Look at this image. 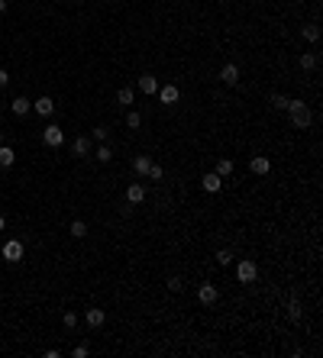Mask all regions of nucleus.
Segmentation results:
<instances>
[{
	"label": "nucleus",
	"instance_id": "22",
	"mask_svg": "<svg viewBox=\"0 0 323 358\" xmlns=\"http://www.w3.org/2000/svg\"><path fill=\"white\" fill-rule=\"evenodd\" d=\"M110 158H113V149H110L107 142H100V146H97V162H100V165H107Z\"/></svg>",
	"mask_w": 323,
	"mask_h": 358
},
{
	"label": "nucleus",
	"instance_id": "16",
	"mask_svg": "<svg viewBox=\"0 0 323 358\" xmlns=\"http://www.w3.org/2000/svg\"><path fill=\"white\" fill-rule=\"evenodd\" d=\"M13 162H16V152L10 146H0V168H10Z\"/></svg>",
	"mask_w": 323,
	"mask_h": 358
},
{
	"label": "nucleus",
	"instance_id": "28",
	"mask_svg": "<svg viewBox=\"0 0 323 358\" xmlns=\"http://www.w3.org/2000/svg\"><path fill=\"white\" fill-rule=\"evenodd\" d=\"M61 323H65L68 329H74V326H78V313H71V310H68V313L61 316Z\"/></svg>",
	"mask_w": 323,
	"mask_h": 358
},
{
	"label": "nucleus",
	"instance_id": "24",
	"mask_svg": "<svg viewBox=\"0 0 323 358\" xmlns=\"http://www.w3.org/2000/svg\"><path fill=\"white\" fill-rule=\"evenodd\" d=\"M288 316H291L294 323L301 320V300H288Z\"/></svg>",
	"mask_w": 323,
	"mask_h": 358
},
{
	"label": "nucleus",
	"instance_id": "9",
	"mask_svg": "<svg viewBox=\"0 0 323 358\" xmlns=\"http://www.w3.org/2000/svg\"><path fill=\"white\" fill-rule=\"evenodd\" d=\"M201 184H204V190H207V194H217V190L223 187V178H220L217 171H210V175L201 178Z\"/></svg>",
	"mask_w": 323,
	"mask_h": 358
},
{
	"label": "nucleus",
	"instance_id": "33",
	"mask_svg": "<svg viewBox=\"0 0 323 358\" xmlns=\"http://www.w3.org/2000/svg\"><path fill=\"white\" fill-rule=\"evenodd\" d=\"M6 84H10V74H6L3 68H0V87H6Z\"/></svg>",
	"mask_w": 323,
	"mask_h": 358
},
{
	"label": "nucleus",
	"instance_id": "26",
	"mask_svg": "<svg viewBox=\"0 0 323 358\" xmlns=\"http://www.w3.org/2000/svg\"><path fill=\"white\" fill-rule=\"evenodd\" d=\"M146 175L152 178V181H162V178H165V171H162V165H155V162H152V165H149V171H146Z\"/></svg>",
	"mask_w": 323,
	"mask_h": 358
},
{
	"label": "nucleus",
	"instance_id": "2",
	"mask_svg": "<svg viewBox=\"0 0 323 358\" xmlns=\"http://www.w3.org/2000/svg\"><path fill=\"white\" fill-rule=\"evenodd\" d=\"M236 278H239V284H252V281L259 278L256 261H252V258H243V261L236 265Z\"/></svg>",
	"mask_w": 323,
	"mask_h": 358
},
{
	"label": "nucleus",
	"instance_id": "17",
	"mask_svg": "<svg viewBox=\"0 0 323 358\" xmlns=\"http://www.w3.org/2000/svg\"><path fill=\"white\" fill-rule=\"evenodd\" d=\"M133 100H136V91H133V87H120V91H116V103H123V107H129Z\"/></svg>",
	"mask_w": 323,
	"mask_h": 358
},
{
	"label": "nucleus",
	"instance_id": "10",
	"mask_svg": "<svg viewBox=\"0 0 323 358\" xmlns=\"http://www.w3.org/2000/svg\"><path fill=\"white\" fill-rule=\"evenodd\" d=\"M10 110H13V113H16V116H26V113H29V110H32V100H29V97H23V94H19V97H13V103H10Z\"/></svg>",
	"mask_w": 323,
	"mask_h": 358
},
{
	"label": "nucleus",
	"instance_id": "32",
	"mask_svg": "<svg viewBox=\"0 0 323 358\" xmlns=\"http://www.w3.org/2000/svg\"><path fill=\"white\" fill-rule=\"evenodd\" d=\"M71 355H74V358H87V346H78V349H74Z\"/></svg>",
	"mask_w": 323,
	"mask_h": 358
},
{
	"label": "nucleus",
	"instance_id": "34",
	"mask_svg": "<svg viewBox=\"0 0 323 358\" xmlns=\"http://www.w3.org/2000/svg\"><path fill=\"white\" fill-rule=\"evenodd\" d=\"M0 13H6V0H0Z\"/></svg>",
	"mask_w": 323,
	"mask_h": 358
},
{
	"label": "nucleus",
	"instance_id": "6",
	"mask_svg": "<svg viewBox=\"0 0 323 358\" xmlns=\"http://www.w3.org/2000/svg\"><path fill=\"white\" fill-rule=\"evenodd\" d=\"M217 297H220V294H217V287H214V284H201V287H197V300H201L204 307H214V304H217Z\"/></svg>",
	"mask_w": 323,
	"mask_h": 358
},
{
	"label": "nucleus",
	"instance_id": "13",
	"mask_svg": "<svg viewBox=\"0 0 323 358\" xmlns=\"http://www.w3.org/2000/svg\"><path fill=\"white\" fill-rule=\"evenodd\" d=\"M32 110H36L39 116H52L55 100H52V97H39V100H32Z\"/></svg>",
	"mask_w": 323,
	"mask_h": 358
},
{
	"label": "nucleus",
	"instance_id": "31",
	"mask_svg": "<svg viewBox=\"0 0 323 358\" xmlns=\"http://www.w3.org/2000/svg\"><path fill=\"white\" fill-rule=\"evenodd\" d=\"M94 139L104 142V139H107V126H97V129H94Z\"/></svg>",
	"mask_w": 323,
	"mask_h": 358
},
{
	"label": "nucleus",
	"instance_id": "1",
	"mask_svg": "<svg viewBox=\"0 0 323 358\" xmlns=\"http://www.w3.org/2000/svg\"><path fill=\"white\" fill-rule=\"evenodd\" d=\"M288 113H291V123L298 129H307L311 126V110H307L304 100H288Z\"/></svg>",
	"mask_w": 323,
	"mask_h": 358
},
{
	"label": "nucleus",
	"instance_id": "14",
	"mask_svg": "<svg viewBox=\"0 0 323 358\" xmlns=\"http://www.w3.org/2000/svg\"><path fill=\"white\" fill-rule=\"evenodd\" d=\"M146 200V187L142 184H129L126 187V203H142Z\"/></svg>",
	"mask_w": 323,
	"mask_h": 358
},
{
	"label": "nucleus",
	"instance_id": "20",
	"mask_svg": "<svg viewBox=\"0 0 323 358\" xmlns=\"http://www.w3.org/2000/svg\"><path fill=\"white\" fill-rule=\"evenodd\" d=\"M71 236L74 239H84L87 236V223H84V219H71Z\"/></svg>",
	"mask_w": 323,
	"mask_h": 358
},
{
	"label": "nucleus",
	"instance_id": "11",
	"mask_svg": "<svg viewBox=\"0 0 323 358\" xmlns=\"http://www.w3.org/2000/svg\"><path fill=\"white\" fill-rule=\"evenodd\" d=\"M104 320H107V313H104V310H97V307H94V310H87V313H84V323H87L91 329L104 326Z\"/></svg>",
	"mask_w": 323,
	"mask_h": 358
},
{
	"label": "nucleus",
	"instance_id": "25",
	"mask_svg": "<svg viewBox=\"0 0 323 358\" xmlns=\"http://www.w3.org/2000/svg\"><path fill=\"white\" fill-rule=\"evenodd\" d=\"M217 265H223V268L233 265V252H230V249H220V252H217Z\"/></svg>",
	"mask_w": 323,
	"mask_h": 358
},
{
	"label": "nucleus",
	"instance_id": "35",
	"mask_svg": "<svg viewBox=\"0 0 323 358\" xmlns=\"http://www.w3.org/2000/svg\"><path fill=\"white\" fill-rule=\"evenodd\" d=\"M3 226H6V219H3V216H0V232H3Z\"/></svg>",
	"mask_w": 323,
	"mask_h": 358
},
{
	"label": "nucleus",
	"instance_id": "12",
	"mask_svg": "<svg viewBox=\"0 0 323 358\" xmlns=\"http://www.w3.org/2000/svg\"><path fill=\"white\" fill-rule=\"evenodd\" d=\"M249 168H252V175H269V171H272V162H269L265 155H256V158L249 162Z\"/></svg>",
	"mask_w": 323,
	"mask_h": 358
},
{
	"label": "nucleus",
	"instance_id": "7",
	"mask_svg": "<svg viewBox=\"0 0 323 358\" xmlns=\"http://www.w3.org/2000/svg\"><path fill=\"white\" fill-rule=\"evenodd\" d=\"M155 94H159V100H162V103H168V107H171V103H178V100H181V91H178L175 84H165V87H159Z\"/></svg>",
	"mask_w": 323,
	"mask_h": 358
},
{
	"label": "nucleus",
	"instance_id": "18",
	"mask_svg": "<svg viewBox=\"0 0 323 358\" xmlns=\"http://www.w3.org/2000/svg\"><path fill=\"white\" fill-rule=\"evenodd\" d=\"M149 165H152V158H149V155H136V158H133L136 175H146V171H149Z\"/></svg>",
	"mask_w": 323,
	"mask_h": 358
},
{
	"label": "nucleus",
	"instance_id": "3",
	"mask_svg": "<svg viewBox=\"0 0 323 358\" xmlns=\"http://www.w3.org/2000/svg\"><path fill=\"white\" fill-rule=\"evenodd\" d=\"M10 265H16V261H23V255H26V249H23V242L19 239H10V242H3V252H0Z\"/></svg>",
	"mask_w": 323,
	"mask_h": 358
},
{
	"label": "nucleus",
	"instance_id": "21",
	"mask_svg": "<svg viewBox=\"0 0 323 358\" xmlns=\"http://www.w3.org/2000/svg\"><path fill=\"white\" fill-rule=\"evenodd\" d=\"M301 68H304V71H314V68H317V55L304 52V55H301Z\"/></svg>",
	"mask_w": 323,
	"mask_h": 358
},
{
	"label": "nucleus",
	"instance_id": "8",
	"mask_svg": "<svg viewBox=\"0 0 323 358\" xmlns=\"http://www.w3.org/2000/svg\"><path fill=\"white\" fill-rule=\"evenodd\" d=\"M71 155H78V158L91 155V136H78V139L71 142Z\"/></svg>",
	"mask_w": 323,
	"mask_h": 358
},
{
	"label": "nucleus",
	"instance_id": "23",
	"mask_svg": "<svg viewBox=\"0 0 323 358\" xmlns=\"http://www.w3.org/2000/svg\"><path fill=\"white\" fill-rule=\"evenodd\" d=\"M301 36H304L307 39V42H317V39H320V29H317V26H304V29H301Z\"/></svg>",
	"mask_w": 323,
	"mask_h": 358
},
{
	"label": "nucleus",
	"instance_id": "37",
	"mask_svg": "<svg viewBox=\"0 0 323 358\" xmlns=\"http://www.w3.org/2000/svg\"><path fill=\"white\" fill-rule=\"evenodd\" d=\"M0 116H3V110H0Z\"/></svg>",
	"mask_w": 323,
	"mask_h": 358
},
{
	"label": "nucleus",
	"instance_id": "30",
	"mask_svg": "<svg viewBox=\"0 0 323 358\" xmlns=\"http://www.w3.org/2000/svg\"><path fill=\"white\" fill-rule=\"evenodd\" d=\"M181 287H184V281L178 278V274H175V278H168V291H175V294H178V291H181Z\"/></svg>",
	"mask_w": 323,
	"mask_h": 358
},
{
	"label": "nucleus",
	"instance_id": "36",
	"mask_svg": "<svg viewBox=\"0 0 323 358\" xmlns=\"http://www.w3.org/2000/svg\"><path fill=\"white\" fill-rule=\"evenodd\" d=\"M0 146H3V133H0Z\"/></svg>",
	"mask_w": 323,
	"mask_h": 358
},
{
	"label": "nucleus",
	"instance_id": "27",
	"mask_svg": "<svg viewBox=\"0 0 323 358\" xmlns=\"http://www.w3.org/2000/svg\"><path fill=\"white\" fill-rule=\"evenodd\" d=\"M126 126H129V129H139V126H142V116L136 113V110H133V113L126 116Z\"/></svg>",
	"mask_w": 323,
	"mask_h": 358
},
{
	"label": "nucleus",
	"instance_id": "4",
	"mask_svg": "<svg viewBox=\"0 0 323 358\" xmlns=\"http://www.w3.org/2000/svg\"><path fill=\"white\" fill-rule=\"evenodd\" d=\"M42 142L49 149H58L61 142H65V133H61V126H45V133H42Z\"/></svg>",
	"mask_w": 323,
	"mask_h": 358
},
{
	"label": "nucleus",
	"instance_id": "5",
	"mask_svg": "<svg viewBox=\"0 0 323 358\" xmlns=\"http://www.w3.org/2000/svg\"><path fill=\"white\" fill-rule=\"evenodd\" d=\"M220 81H223L226 87H233V84H239V68L233 65V61H226L223 68H220Z\"/></svg>",
	"mask_w": 323,
	"mask_h": 358
},
{
	"label": "nucleus",
	"instance_id": "19",
	"mask_svg": "<svg viewBox=\"0 0 323 358\" xmlns=\"http://www.w3.org/2000/svg\"><path fill=\"white\" fill-rule=\"evenodd\" d=\"M217 175L223 178V181L233 175V162H230V158H220V162H217Z\"/></svg>",
	"mask_w": 323,
	"mask_h": 358
},
{
	"label": "nucleus",
	"instance_id": "15",
	"mask_svg": "<svg viewBox=\"0 0 323 358\" xmlns=\"http://www.w3.org/2000/svg\"><path fill=\"white\" fill-rule=\"evenodd\" d=\"M139 91L142 94H155V91H159V81H155L152 74H142V78H139Z\"/></svg>",
	"mask_w": 323,
	"mask_h": 358
},
{
	"label": "nucleus",
	"instance_id": "29",
	"mask_svg": "<svg viewBox=\"0 0 323 358\" xmlns=\"http://www.w3.org/2000/svg\"><path fill=\"white\" fill-rule=\"evenodd\" d=\"M288 100H291V97H285V94H275V97H272V103L278 110H288Z\"/></svg>",
	"mask_w": 323,
	"mask_h": 358
}]
</instances>
